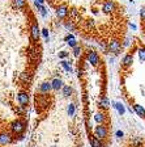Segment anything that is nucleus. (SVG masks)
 <instances>
[{
	"mask_svg": "<svg viewBox=\"0 0 145 147\" xmlns=\"http://www.w3.org/2000/svg\"><path fill=\"white\" fill-rule=\"evenodd\" d=\"M116 11H118V9H116V4H115L112 0H107V1L103 3L102 12L105 13V15H114Z\"/></svg>",
	"mask_w": 145,
	"mask_h": 147,
	"instance_id": "obj_1",
	"label": "nucleus"
},
{
	"mask_svg": "<svg viewBox=\"0 0 145 147\" xmlns=\"http://www.w3.org/2000/svg\"><path fill=\"white\" fill-rule=\"evenodd\" d=\"M124 43H122L120 41L118 40H112L111 42H109V45H107V49H109L110 53H112V54H119V51L122 50V46H123Z\"/></svg>",
	"mask_w": 145,
	"mask_h": 147,
	"instance_id": "obj_2",
	"label": "nucleus"
},
{
	"mask_svg": "<svg viewBox=\"0 0 145 147\" xmlns=\"http://www.w3.org/2000/svg\"><path fill=\"white\" fill-rule=\"evenodd\" d=\"M94 134H96L97 138H100V139H105V138H107L109 130H107V127L105 125H98L94 129Z\"/></svg>",
	"mask_w": 145,
	"mask_h": 147,
	"instance_id": "obj_3",
	"label": "nucleus"
},
{
	"mask_svg": "<svg viewBox=\"0 0 145 147\" xmlns=\"http://www.w3.org/2000/svg\"><path fill=\"white\" fill-rule=\"evenodd\" d=\"M12 130L16 134H21L25 130V123L22 122V121H15V122L12 123Z\"/></svg>",
	"mask_w": 145,
	"mask_h": 147,
	"instance_id": "obj_4",
	"label": "nucleus"
},
{
	"mask_svg": "<svg viewBox=\"0 0 145 147\" xmlns=\"http://www.w3.org/2000/svg\"><path fill=\"white\" fill-rule=\"evenodd\" d=\"M88 62L92 66H97V64L100 63V57H98V54H97L96 51L88 53Z\"/></svg>",
	"mask_w": 145,
	"mask_h": 147,
	"instance_id": "obj_5",
	"label": "nucleus"
},
{
	"mask_svg": "<svg viewBox=\"0 0 145 147\" xmlns=\"http://www.w3.org/2000/svg\"><path fill=\"white\" fill-rule=\"evenodd\" d=\"M94 121H96L98 125H103L106 121V114L102 113V112H98V113L94 114Z\"/></svg>",
	"mask_w": 145,
	"mask_h": 147,
	"instance_id": "obj_6",
	"label": "nucleus"
},
{
	"mask_svg": "<svg viewBox=\"0 0 145 147\" xmlns=\"http://www.w3.org/2000/svg\"><path fill=\"white\" fill-rule=\"evenodd\" d=\"M67 15H68V8L65 5H60L56 9V16L59 18H64Z\"/></svg>",
	"mask_w": 145,
	"mask_h": 147,
	"instance_id": "obj_7",
	"label": "nucleus"
},
{
	"mask_svg": "<svg viewBox=\"0 0 145 147\" xmlns=\"http://www.w3.org/2000/svg\"><path fill=\"white\" fill-rule=\"evenodd\" d=\"M51 89H52V84L51 83H48V82L42 83V84L39 86V91L42 92V93H48Z\"/></svg>",
	"mask_w": 145,
	"mask_h": 147,
	"instance_id": "obj_8",
	"label": "nucleus"
},
{
	"mask_svg": "<svg viewBox=\"0 0 145 147\" xmlns=\"http://www.w3.org/2000/svg\"><path fill=\"white\" fill-rule=\"evenodd\" d=\"M39 28H38V25L34 24L33 26H31V38H33L34 41H38V38H39Z\"/></svg>",
	"mask_w": 145,
	"mask_h": 147,
	"instance_id": "obj_9",
	"label": "nucleus"
},
{
	"mask_svg": "<svg viewBox=\"0 0 145 147\" xmlns=\"http://www.w3.org/2000/svg\"><path fill=\"white\" fill-rule=\"evenodd\" d=\"M17 100H18V102H20L21 105H27V102H29V96H27L25 92H21V93L18 95Z\"/></svg>",
	"mask_w": 145,
	"mask_h": 147,
	"instance_id": "obj_10",
	"label": "nucleus"
},
{
	"mask_svg": "<svg viewBox=\"0 0 145 147\" xmlns=\"http://www.w3.org/2000/svg\"><path fill=\"white\" fill-rule=\"evenodd\" d=\"M11 135L8 133H3V134H0V144H8L11 143Z\"/></svg>",
	"mask_w": 145,
	"mask_h": 147,
	"instance_id": "obj_11",
	"label": "nucleus"
},
{
	"mask_svg": "<svg viewBox=\"0 0 145 147\" xmlns=\"http://www.w3.org/2000/svg\"><path fill=\"white\" fill-rule=\"evenodd\" d=\"M90 146L92 147H103V144H102L100 138H97L96 135H94V137L90 138Z\"/></svg>",
	"mask_w": 145,
	"mask_h": 147,
	"instance_id": "obj_12",
	"label": "nucleus"
},
{
	"mask_svg": "<svg viewBox=\"0 0 145 147\" xmlns=\"http://www.w3.org/2000/svg\"><path fill=\"white\" fill-rule=\"evenodd\" d=\"M51 84H52V89H55V91H59L60 88H63V82L60 79H54Z\"/></svg>",
	"mask_w": 145,
	"mask_h": 147,
	"instance_id": "obj_13",
	"label": "nucleus"
},
{
	"mask_svg": "<svg viewBox=\"0 0 145 147\" xmlns=\"http://www.w3.org/2000/svg\"><path fill=\"white\" fill-rule=\"evenodd\" d=\"M109 105H110V101H109V98L107 97H101V100H100V108L101 109H107L109 108Z\"/></svg>",
	"mask_w": 145,
	"mask_h": 147,
	"instance_id": "obj_14",
	"label": "nucleus"
},
{
	"mask_svg": "<svg viewBox=\"0 0 145 147\" xmlns=\"http://www.w3.org/2000/svg\"><path fill=\"white\" fill-rule=\"evenodd\" d=\"M140 18H141V26H142V32L145 36V7H142L140 9Z\"/></svg>",
	"mask_w": 145,
	"mask_h": 147,
	"instance_id": "obj_15",
	"label": "nucleus"
},
{
	"mask_svg": "<svg viewBox=\"0 0 145 147\" xmlns=\"http://www.w3.org/2000/svg\"><path fill=\"white\" fill-rule=\"evenodd\" d=\"M63 95L65 96V97L71 96V95H72V88H71L69 86H64L63 87Z\"/></svg>",
	"mask_w": 145,
	"mask_h": 147,
	"instance_id": "obj_16",
	"label": "nucleus"
},
{
	"mask_svg": "<svg viewBox=\"0 0 145 147\" xmlns=\"http://www.w3.org/2000/svg\"><path fill=\"white\" fill-rule=\"evenodd\" d=\"M81 47H79V46H76V47H73V55H75L76 58H79L80 55H81Z\"/></svg>",
	"mask_w": 145,
	"mask_h": 147,
	"instance_id": "obj_17",
	"label": "nucleus"
},
{
	"mask_svg": "<svg viewBox=\"0 0 145 147\" xmlns=\"http://www.w3.org/2000/svg\"><path fill=\"white\" fill-rule=\"evenodd\" d=\"M15 5L17 8H24L25 7V0H15Z\"/></svg>",
	"mask_w": 145,
	"mask_h": 147,
	"instance_id": "obj_18",
	"label": "nucleus"
},
{
	"mask_svg": "<svg viewBox=\"0 0 145 147\" xmlns=\"http://www.w3.org/2000/svg\"><path fill=\"white\" fill-rule=\"evenodd\" d=\"M60 63H61V66H63V67H64V70H65L67 72H71V66H69V64H68V62H65V61H61Z\"/></svg>",
	"mask_w": 145,
	"mask_h": 147,
	"instance_id": "obj_19",
	"label": "nucleus"
},
{
	"mask_svg": "<svg viewBox=\"0 0 145 147\" xmlns=\"http://www.w3.org/2000/svg\"><path fill=\"white\" fill-rule=\"evenodd\" d=\"M35 5H37V8H38V11L41 12V15H42V16H46V9L42 7V4H35Z\"/></svg>",
	"mask_w": 145,
	"mask_h": 147,
	"instance_id": "obj_20",
	"label": "nucleus"
},
{
	"mask_svg": "<svg viewBox=\"0 0 145 147\" xmlns=\"http://www.w3.org/2000/svg\"><path fill=\"white\" fill-rule=\"evenodd\" d=\"M68 114H69V116L75 114V105L73 104H69V107H68Z\"/></svg>",
	"mask_w": 145,
	"mask_h": 147,
	"instance_id": "obj_21",
	"label": "nucleus"
},
{
	"mask_svg": "<svg viewBox=\"0 0 145 147\" xmlns=\"http://www.w3.org/2000/svg\"><path fill=\"white\" fill-rule=\"evenodd\" d=\"M67 43H68L71 47H76V46H77V42H76L75 38H72V40H68V41H67Z\"/></svg>",
	"mask_w": 145,
	"mask_h": 147,
	"instance_id": "obj_22",
	"label": "nucleus"
},
{
	"mask_svg": "<svg viewBox=\"0 0 145 147\" xmlns=\"http://www.w3.org/2000/svg\"><path fill=\"white\" fill-rule=\"evenodd\" d=\"M114 107H116V109L119 110V113L123 114V112H124V107H123V105H122V104H115Z\"/></svg>",
	"mask_w": 145,
	"mask_h": 147,
	"instance_id": "obj_23",
	"label": "nucleus"
},
{
	"mask_svg": "<svg viewBox=\"0 0 145 147\" xmlns=\"http://www.w3.org/2000/svg\"><path fill=\"white\" fill-rule=\"evenodd\" d=\"M67 57H68V53L67 51H60L59 53V58L63 59V58H67Z\"/></svg>",
	"mask_w": 145,
	"mask_h": 147,
	"instance_id": "obj_24",
	"label": "nucleus"
},
{
	"mask_svg": "<svg viewBox=\"0 0 145 147\" xmlns=\"http://www.w3.org/2000/svg\"><path fill=\"white\" fill-rule=\"evenodd\" d=\"M42 34H43V37L46 38V41L48 42V30H47V29H43V30H42Z\"/></svg>",
	"mask_w": 145,
	"mask_h": 147,
	"instance_id": "obj_25",
	"label": "nucleus"
},
{
	"mask_svg": "<svg viewBox=\"0 0 145 147\" xmlns=\"http://www.w3.org/2000/svg\"><path fill=\"white\" fill-rule=\"evenodd\" d=\"M65 28L68 29V30H73V24H72V22H67Z\"/></svg>",
	"mask_w": 145,
	"mask_h": 147,
	"instance_id": "obj_26",
	"label": "nucleus"
},
{
	"mask_svg": "<svg viewBox=\"0 0 145 147\" xmlns=\"http://www.w3.org/2000/svg\"><path fill=\"white\" fill-rule=\"evenodd\" d=\"M71 16H72V17H76V16H77V11H76V9H72V11H71Z\"/></svg>",
	"mask_w": 145,
	"mask_h": 147,
	"instance_id": "obj_27",
	"label": "nucleus"
},
{
	"mask_svg": "<svg viewBox=\"0 0 145 147\" xmlns=\"http://www.w3.org/2000/svg\"><path fill=\"white\" fill-rule=\"evenodd\" d=\"M72 38H75V37H73L72 34H68V36L65 37V41H68V40H72Z\"/></svg>",
	"mask_w": 145,
	"mask_h": 147,
	"instance_id": "obj_28",
	"label": "nucleus"
},
{
	"mask_svg": "<svg viewBox=\"0 0 145 147\" xmlns=\"http://www.w3.org/2000/svg\"><path fill=\"white\" fill-rule=\"evenodd\" d=\"M45 0H35V4H43Z\"/></svg>",
	"mask_w": 145,
	"mask_h": 147,
	"instance_id": "obj_29",
	"label": "nucleus"
},
{
	"mask_svg": "<svg viewBox=\"0 0 145 147\" xmlns=\"http://www.w3.org/2000/svg\"><path fill=\"white\" fill-rule=\"evenodd\" d=\"M116 135H118V137H123V133H122V131H118V133H116Z\"/></svg>",
	"mask_w": 145,
	"mask_h": 147,
	"instance_id": "obj_30",
	"label": "nucleus"
}]
</instances>
